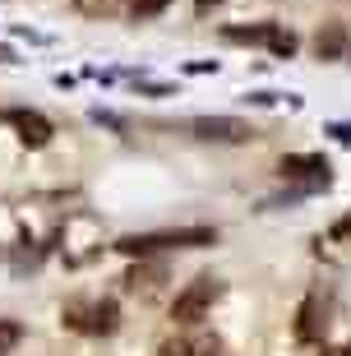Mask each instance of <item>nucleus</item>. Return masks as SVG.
Segmentation results:
<instances>
[{
	"label": "nucleus",
	"mask_w": 351,
	"mask_h": 356,
	"mask_svg": "<svg viewBox=\"0 0 351 356\" xmlns=\"http://www.w3.org/2000/svg\"><path fill=\"white\" fill-rule=\"evenodd\" d=\"M222 296V282L218 277H195L190 287L171 301V324H199V319L213 310V301Z\"/></svg>",
	"instance_id": "f03ea898"
},
{
	"label": "nucleus",
	"mask_w": 351,
	"mask_h": 356,
	"mask_svg": "<svg viewBox=\"0 0 351 356\" xmlns=\"http://www.w3.org/2000/svg\"><path fill=\"white\" fill-rule=\"evenodd\" d=\"M157 356H222V343L218 338H171Z\"/></svg>",
	"instance_id": "0eeeda50"
},
{
	"label": "nucleus",
	"mask_w": 351,
	"mask_h": 356,
	"mask_svg": "<svg viewBox=\"0 0 351 356\" xmlns=\"http://www.w3.org/2000/svg\"><path fill=\"white\" fill-rule=\"evenodd\" d=\"M277 172L286 176V181H310V190H324L328 181H333V167H328L324 153H291V158H282V167Z\"/></svg>",
	"instance_id": "20e7f679"
},
{
	"label": "nucleus",
	"mask_w": 351,
	"mask_h": 356,
	"mask_svg": "<svg viewBox=\"0 0 351 356\" xmlns=\"http://www.w3.org/2000/svg\"><path fill=\"white\" fill-rule=\"evenodd\" d=\"M324 356H351V352H347V347H328Z\"/></svg>",
	"instance_id": "dca6fc26"
},
{
	"label": "nucleus",
	"mask_w": 351,
	"mask_h": 356,
	"mask_svg": "<svg viewBox=\"0 0 351 356\" xmlns=\"http://www.w3.org/2000/svg\"><path fill=\"white\" fill-rule=\"evenodd\" d=\"M19 338H24V329H19V324H10V319H0V356L10 352Z\"/></svg>",
	"instance_id": "ddd939ff"
},
{
	"label": "nucleus",
	"mask_w": 351,
	"mask_h": 356,
	"mask_svg": "<svg viewBox=\"0 0 351 356\" xmlns=\"http://www.w3.org/2000/svg\"><path fill=\"white\" fill-rule=\"evenodd\" d=\"M324 305H319V296H305L300 301V315H296V338L300 343H314V338H324Z\"/></svg>",
	"instance_id": "423d86ee"
},
{
	"label": "nucleus",
	"mask_w": 351,
	"mask_h": 356,
	"mask_svg": "<svg viewBox=\"0 0 351 356\" xmlns=\"http://www.w3.org/2000/svg\"><path fill=\"white\" fill-rule=\"evenodd\" d=\"M5 120L14 125V134H19V144H24V148H47V144H51V134H56V125L42 116V111H24V106H19V111H10Z\"/></svg>",
	"instance_id": "39448f33"
},
{
	"label": "nucleus",
	"mask_w": 351,
	"mask_h": 356,
	"mask_svg": "<svg viewBox=\"0 0 351 356\" xmlns=\"http://www.w3.org/2000/svg\"><path fill=\"white\" fill-rule=\"evenodd\" d=\"M171 0H130V14H139V19H153V14H162Z\"/></svg>",
	"instance_id": "f8f14e48"
},
{
	"label": "nucleus",
	"mask_w": 351,
	"mask_h": 356,
	"mask_svg": "<svg viewBox=\"0 0 351 356\" xmlns=\"http://www.w3.org/2000/svg\"><path fill=\"white\" fill-rule=\"evenodd\" d=\"M273 56H282V60H291L296 56V33H282V28L273 24V33H268V42H263Z\"/></svg>",
	"instance_id": "9d476101"
},
{
	"label": "nucleus",
	"mask_w": 351,
	"mask_h": 356,
	"mask_svg": "<svg viewBox=\"0 0 351 356\" xmlns=\"http://www.w3.org/2000/svg\"><path fill=\"white\" fill-rule=\"evenodd\" d=\"M218 245V227H171V232H130L116 241L120 254H157V250H204Z\"/></svg>",
	"instance_id": "f257e3e1"
},
{
	"label": "nucleus",
	"mask_w": 351,
	"mask_h": 356,
	"mask_svg": "<svg viewBox=\"0 0 351 356\" xmlns=\"http://www.w3.org/2000/svg\"><path fill=\"white\" fill-rule=\"evenodd\" d=\"M116 319H120L116 301H97V305H92V324H88V333H111V329H116Z\"/></svg>",
	"instance_id": "1a4fd4ad"
},
{
	"label": "nucleus",
	"mask_w": 351,
	"mask_h": 356,
	"mask_svg": "<svg viewBox=\"0 0 351 356\" xmlns=\"http://www.w3.org/2000/svg\"><path fill=\"white\" fill-rule=\"evenodd\" d=\"M351 236V213L342 218V222H333V241H347Z\"/></svg>",
	"instance_id": "4468645a"
},
{
	"label": "nucleus",
	"mask_w": 351,
	"mask_h": 356,
	"mask_svg": "<svg viewBox=\"0 0 351 356\" xmlns=\"http://www.w3.org/2000/svg\"><path fill=\"white\" fill-rule=\"evenodd\" d=\"M213 5H222V0H195V14H209Z\"/></svg>",
	"instance_id": "2eb2a0df"
},
{
	"label": "nucleus",
	"mask_w": 351,
	"mask_h": 356,
	"mask_svg": "<svg viewBox=\"0 0 351 356\" xmlns=\"http://www.w3.org/2000/svg\"><path fill=\"white\" fill-rule=\"evenodd\" d=\"M273 24H254V28H222V38L227 42H268Z\"/></svg>",
	"instance_id": "9b49d317"
},
{
	"label": "nucleus",
	"mask_w": 351,
	"mask_h": 356,
	"mask_svg": "<svg viewBox=\"0 0 351 356\" xmlns=\"http://www.w3.org/2000/svg\"><path fill=\"white\" fill-rule=\"evenodd\" d=\"M190 134L204 139V144H250L254 125L240 116H195L190 120Z\"/></svg>",
	"instance_id": "7ed1b4c3"
},
{
	"label": "nucleus",
	"mask_w": 351,
	"mask_h": 356,
	"mask_svg": "<svg viewBox=\"0 0 351 356\" xmlns=\"http://www.w3.org/2000/svg\"><path fill=\"white\" fill-rule=\"evenodd\" d=\"M314 51H319V60H338L342 51H347V28L342 24H328L319 38H314Z\"/></svg>",
	"instance_id": "6e6552de"
}]
</instances>
